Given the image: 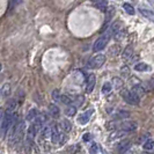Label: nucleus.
I'll use <instances>...</instances> for the list:
<instances>
[{
	"label": "nucleus",
	"instance_id": "1",
	"mask_svg": "<svg viewBox=\"0 0 154 154\" xmlns=\"http://www.w3.org/2000/svg\"><path fill=\"white\" fill-rule=\"evenodd\" d=\"M116 27H117V24H115V26H114V27H112L110 30L107 31L104 35H102L101 37H99V38L95 41V43H94V46H93V50H94L95 52H99V51L103 50V49L106 48L107 43H108L109 39H110V37H111V35H112V34H115Z\"/></svg>",
	"mask_w": 154,
	"mask_h": 154
},
{
	"label": "nucleus",
	"instance_id": "2",
	"mask_svg": "<svg viewBox=\"0 0 154 154\" xmlns=\"http://www.w3.org/2000/svg\"><path fill=\"white\" fill-rule=\"evenodd\" d=\"M15 117H16V115L12 112V109L8 108V110L6 111V114L4 115V118H2V123H1V134H5V133L8 131V129L12 126L13 121H14Z\"/></svg>",
	"mask_w": 154,
	"mask_h": 154
},
{
	"label": "nucleus",
	"instance_id": "3",
	"mask_svg": "<svg viewBox=\"0 0 154 154\" xmlns=\"http://www.w3.org/2000/svg\"><path fill=\"white\" fill-rule=\"evenodd\" d=\"M121 95H122V97L124 99V101H126L128 103L133 104V106L139 104V95L138 94H136L133 91L123 89V91L121 92Z\"/></svg>",
	"mask_w": 154,
	"mask_h": 154
},
{
	"label": "nucleus",
	"instance_id": "4",
	"mask_svg": "<svg viewBox=\"0 0 154 154\" xmlns=\"http://www.w3.org/2000/svg\"><path fill=\"white\" fill-rule=\"evenodd\" d=\"M106 62V56H103V54H96L95 57H93L92 59L88 62L87 64V66L89 67V69H99L101 67L103 64Z\"/></svg>",
	"mask_w": 154,
	"mask_h": 154
},
{
	"label": "nucleus",
	"instance_id": "5",
	"mask_svg": "<svg viewBox=\"0 0 154 154\" xmlns=\"http://www.w3.org/2000/svg\"><path fill=\"white\" fill-rule=\"evenodd\" d=\"M23 126H24V123L23 122H20L15 126L14 129V132H13V136H12V140L13 141H19L20 139L22 138V134H23Z\"/></svg>",
	"mask_w": 154,
	"mask_h": 154
},
{
	"label": "nucleus",
	"instance_id": "6",
	"mask_svg": "<svg viewBox=\"0 0 154 154\" xmlns=\"http://www.w3.org/2000/svg\"><path fill=\"white\" fill-rule=\"evenodd\" d=\"M119 129L123 132L134 131L137 129V123L133 122V121H126V122H123L122 124H119Z\"/></svg>",
	"mask_w": 154,
	"mask_h": 154
},
{
	"label": "nucleus",
	"instance_id": "7",
	"mask_svg": "<svg viewBox=\"0 0 154 154\" xmlns=\"http://www.w3.org/2000/svg\"><path fill=\"white\" fill-rule=\"evenodd\" d=\"M60 136H62V133L59 132L58 125H54V126L51 128V136H50L52 143H54V144H57L58 141H60Z\"/></svg>",
	"mask_w": 154,
	"mask_h": 154
},
{
	"label": "nucleus",
	"instance_id": "8",
	"mask_svg": "<svg viewBox=\"0 0 154 154\" xmlns=\"http://www.w3.org/2000/svg\"><path fill=\"white\" fill-rule=\"evenodd\" d=\"M130 145H131V143H130V140H128V139L121 141V143L117 145V152L119 154H124L129 148H130Z\"/></svg>",
	"mask_w": 154,
	"mask_h": 154
},
{
	"label": "nucleus",
	"instance_id": "9",
	"mask_svg": "<svg viewBox=\"0 0 154 154\" xmlns=\"http://www.w3.org/2000/svg\"><path fill=\"white\" fill-rule=\"evenodd\" d=\"M93 114V110H88V111H86L84 112L82 115H80V117H78V123L81 124V125H85L89 122V118H91V115Z\"/></svg>",
	"mask_w": 154,
	"mask_h": 154
},
{
	"label": "nucleus",
	"instance_id": "10",
	"mask_svg": "<svg viewBox=\"0 0 154 154\" xmlns=\"http://www.w3.org/2000/svg\"><path fill=\"white\" fill-rule=\"evenodd\" d=\"M95 82H96V77L94 74H89V77L87 79V87H86V92L92 93L94 87H95Z\"/></svg>",
	"mask_w": 154,
	"mask_h": 154
},
{
	"label": "nucleus",
	"instance_id": "11",
	"mask_svg": "<svg viewBox=\"0 0 154 154\" xmlns=\"http://www.w3.org/2000/svg\"><path fill=\"white\" fill-rule=\"evenodd\" d=\"M36 132H37V129H36L35 124L30 125L29 129H28V132H27V140L28 141H32L34 138H35V136H36Z\"/></svg>",
	"mask_w": 154,
	"mask_h": 154
},
{
	"label": "nucleus",
	"instance_id": "12",
	"mask_svg": "<svg viewBox=\"0 0 154 154\" xmlns=\"http://www.w3.org/2000/svg\"><path fill=\"white\" fill-rule=\"evenodd\" d=\"M132 56H133V46L128 45L123 52V59L124 60H129Z\"/></svg>",
	"mask_w": 154,
	"mask_h": 154
},
{
	"label": "nucleus",
	"instance_id": "13",
	"mask_svg": "<svg viewBox=\"0 0 154 154\" xmlns=\"http://www.w3.org/2000/svg\"><path fill=\"white\" fill-rule=\"evenodd\" d=\"M139 12L145 16V17H147L148 20H151L152 22H154V12L148 11V9H144V8H140V9H139Z\"/></svg>",
	"mask_w": 154,
	"mask_h": 154
},
{
	"label": "nucleus",
	"instance_id": "14",
	"mask_svg": "<svg viewBox=\"0 0 154 154\" xmlns=\"http://www.w3.org/2000/svg\"><path fill=\"white\" fill-rule=\"evenodd\" d=\"M49 110H50V114L52 115V117H54V118L59 117L60 110L58 108V106H56V104H50V106H49Z\"/></svg>",
	"mask_w": 154,
	"mask_h": 154
},
{
	"label": "nucleus",
	"instance_id": "15",
	"mask_svg": "<svg viewBox=\"0 0 154 154\" xmlns=\"http://www.w3.org/2000/svg\"><path fill=\"white\" fill-rule=\"evenodd\" d=\"M41 134H42L43 138L50 137V136H51V126H49V125L43 126V128H42V131H41Z\"/></svg>",
	"mask_w": 154,
	"mask_h": 154
},
{
	"label": "nucleus",
	"instance_id": "16",
	"mask_svg": "<svg viewBox=\"0 0 154 154\" xmlns=\"http://www.w3.org/2000/svg\"><path fill=\"white\" fill-rule=\"evenodd\" d=\"M148 69H149V66L147 64H145V63H139L137 65H134V69L138 71V72H145Z\"/></svg>",
	"mask_w": 154,
	"mask_h": 154
},
{
	"label": "nucleus",
	"instance_id": "17",
	"mask_svg": "<svg viewBox=\"0 0 154 154\" xmlns=\"http://www.w3.org/2000/svg\"><path fill=\"white\" fill-rule=\"evenodd\" d=\"M143 147H144V149H146V151H152V149H154V140H152V139L146 140V141L143 144Z\"/></svg>",
	"mask_w": 154,
	"mask_h": 154
},
{
	"label": "nucleus",
	"instance_id": "18",
	"mask_svg": "<svg viewBox=\"0 0 154 154\" xmlns=\"http://www.w3.org/2000/svg\"><path fill=\"white\" fill-rule=\"evenodd\" d=\"M62 126H63V130L65 132H69L72 130V124H71V122L67 121V119H63Z\"/></svg>",
	"mask_w": 154,
	"mask_h": 154
},
{
	"label": "nucleus",
	"instance_id": "19",
	"mask_svg": "<svg viewBox=\"0 0 154 154\" xmlns=\"http://www.w3.org/2000/svg\"><path fill=\"white\" fill-rule=\"evenodd\" d=\"M65 114L67 116H74L77 114V108L75 106H67L65 109Z\"/></svg>",
	"mask_w": 154,
	"mask_h": 154
},
{
	"label": "nucleus",
	"instance_id": "20",
	"mask_svg": "<svg viewBox=\"0 0 154 154\" xmlns=\"http://www.w3.org/2000/svg\"><path fill=\"white\" fill-rule=\"evenodd\" d=\"M123 8H124V11H125L129 15H133V14H134V8L132 7L130 4H124Z\"/></svg>",
	"mask_w": 154,
	"mask_h": 154
},
{
	"label": "nucleus",
	"instance_id": "21",
	"mask_svg": "<svg viewBox=\"0 0 154 154\" xmlns=\"http://www.w3.org/2000/svg\"><path fill=\"white\" fill-rule=\"evenodd\" d=\"M36 116H37V110L36 109H31L30 111L28 112V115H27V119L28 121H32V119L36 118Z\"/></svg>",
	"mask_w": 154,
	"mask_h": 154
},
{
	"label": "nucleus",
	"instance_id": "22",
	"mask_svg": "<svg viewBox=\"0 0 154 154\" xmlns=\"http://www.w3.org/2000/svg\"><path fill=\"white\" fill-rule=\"evenodd\" d=\"M102 92L104 94H109L111 92V84L110 82H104V85L102 87Z\"/></svg>",
	"mask_w": 154,
	"mask_h": 154
},
{
	"label": "nucleus",
	"instance_id": "23",
	"mask_svg": "<svg viewBox=\"0 0 154 154\" xmlns=\"http://www.w3.org/2000/svg\"><path fill=\"white\" fill-rule=\"evenodd\" d=\"M51 95H52V99H54L56 102H58V101L60 100V93H59V89H54Z\"/></svg>",
	"mask_w": 154,
	"mask_h": 154
},
{
	"label": "nucleus",
	"instance_id": "24",
	"mask_svg": "<svg viewBox=\"0 0 154 154\" xmlns=\"http://www.w3.org/2000/svg\"><path fill=\"white\" fill-rule=\"evenodd\" d=\"M59 101H60L62 103H64V104H67V106L72 102V100L69 99V96H66V95H60V100Z\"/></svg>",
	"mask_w": 154,
	"mask_h": 154
},
{
	"label": "nucleus",
	"instance_id": "25",
	"mask_svg": "<svg viewBox=\"0 0 154 154\" xmlns=\"http://www.w3.org/2000/svg\"><path fill=\"white\" fill-rule=\"evenodd\" d=\"M96 152H97V146H96V144H93L92 146L89 147V153L96 154Z\"/></svg>",
	"mask_w": 154,
	"mask_h": 154
},
{
	"label": "nucleus",
	"instance_id": "26",
	"mask_svg": "<svg viewBox=\"0 0 154 154\" xmlns=\"http://www.w3.org/2000/svg\"><path fill=\"white\" fill-rule=\"evenodd\" d=\"M73 101L75 102V104L79 106V104H82V102H84V97L82 96H77V99H73Z\"/></svg>",
	"mask_w": 154,
	"mask_h": 154
},
{
	"label": "nucleus",
	"instance_id": "27",
	"mask_svg": "<svg viewBox=\"0 0 154 154\" xmlns=\"http://www.w3.org/2000/svg\"><path fill=\"white\" fill-rule=\"evenodd\" d=\"M9 88H11V86L8 85H5L4 86V91H2V93H4V95H9V93H11V91H9Z\"/></svg>",
	"mask_w": 154,
	"mask_h": 154
},
{
	"label": "nucleus",
	"instance_id": "28",
	"mask_svg": "<svg viewBox=\"0 0 154 154\" xmlns=\"http://www.w3.org/2000/svg\"><path fill=\"white\" fill-rule=\"evenodd\" d=\"M91 138H92V134H91V133H86V134H84V140H85V141L91 140Z\"/></svg>",
	"mask_w": 154,
	"mask_h": 154
},
{
	"label": "nucleus",
	"instance_id": "29",
	"mask_svg": "<svg viewBox=\"0 0 154 154\" xmlns=\"http://www.w3.org/2000/svg\"><path fill=\"white\" fill-rule=\"evenodd\" d=\"M124 154H137V152H136L134 149H130V148H129V149H128Z\"/></svg>",
	"mask_w": 154,
	"mask_h": 154
},
{
	"label": "nucleus",
	"instance_id": "30",
	"mask_svg": "<svg viewBox=\"0 0 154 154\" xmlns=\"http://www.w3.org/2000/svg\"><path fill=\"white\" fill-rule=\"evenodd\" d=\"M2 118H4V111L0 109V122L2 121Z\"/></svg>",
	"mask_w": 154,
	"mask_h": 154
},
{
	"label": "nucleus",
	"instance_id": "31",
	"mask_svg": "<svg viewBox=\"0 0 154 154\" xmlns=\"http://www.w3.org/2000/svg\"><path fill=\"white\" fill-rule=\"evenodd\" d=\"M14 2H15L16 5H19V4H21V2H22V0H14Z\"/></svg>",
	"mask_w": 154,
	"mask_h": 154
},
{
	"label": "nucleus",
	"instance_id": "32",
	"mask_svg": "<svg viewBox=\"0 0 154 154\" xmlns=\"http://www.w3.org/2000/svg\"><path fill=\"white\" fill-rule=\"evenodd\" d=\"M0 71H1V64H0Z\"/></svg>",
	"mask_w": 154,
	"mask_h": 154
}]
</instances>
